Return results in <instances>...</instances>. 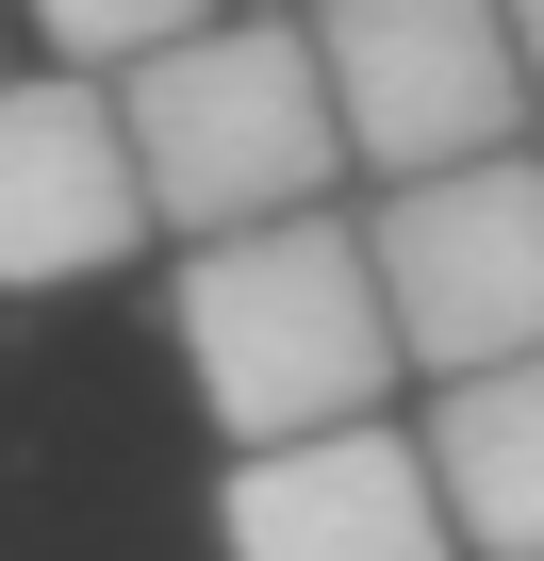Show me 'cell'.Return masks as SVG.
<instances>
[{
    "mask_svg": "<svg viewBox=\"0 0 544 561\" xmlns=\"http://www.w3.org/2000/svg\"><path fill=\"white\" fill-rule=\"evenodd\" d=\"M413 446H429V495H445L462 561H544V347L445 380Z\"/></svg>",
    "mask_w": 544,
    "mask_h": 561,
    "instance_id": "obj_7",
    "label": "cell"
},
{
    "mask_svg": "<svg viewBox=\"0 0 544 561\" xmlns=\"http://www.w3.org/2000/svg\"><path fill=\"white\" fill-rule=\"evenodd\" d=\"M314 67L347 116L363 182H429L478 149H528V50H511V0H314Z\"/></svg>",
    "mask_w": 544,
    "mask_h": 561,
    "instance_id": "obj_4",
    "label": "cell"
},
{
    "mask_svg": "<svg viewBox=\"0 0 544 561\" xmlns=\"http://www.w3.org/2000/svg\"><path fill=\"white\" fill-rule=\"evenodd\" d=\"M363 264H380V314H396V364L413 380L528 364L544 347V165L528 149H478V165L380 182Z\"/></svg>",
    "mask_w": 544,
    "mask_h": 561,
    "instance_id": "obj_3",
    "label": "cell"
},
{
    "mask_svg": "<svg viewBox=\"0 0 544 561\" xmlns=\"http://www.w3.org/2000/svg\"><path fill=\"white\" fill-rule=\"evenodd\" d=\"M198 18H215V0H34V34H50L67 67H100V83H116V67H149V50H165V34H198Z\"/></svg>",
    "mask_w": 544,
    "mask_h": 561,
    "instance_id": "obj_8",
    "label": "cell"
},
{
    "mask_svg": "<svg viewBox=\"0 0 544 561\" xmlns=\"http://www.w3.org/2000/svg\"><path fill=\"white\" fill-rule=\"evenodd\" d=\"M215 545L231 561H462L445 495H429V446L413 430H298V446H231V495H215Z\"/></svg>",
    "mask_w": 544,
    "mask_h": 561,
    "instance_id": "obj_6",
    "label": "cell"
},
{
    "mask_svg": "<svg viewBox=\"0 0 544 561\" xmlns=\"http://www.w3.org/2000/svg\"><path fill=\"white\" fill-rule=\"evenodd\" d=\"M281 18H298V0H281Z\"/></svg>",
    "mask_w": 544,
    "mask_h": 561,
    "instance_id": "obj_10",
    "label": "cell"
},
{
    "mask_svg": "<svg viewBox=\"0 0 544 561\" xmlns=\"http://www.w3.org/2000/svg\"><path fill=\"white\" fill-rule=\"evenodd\" d=\"M165 215H149V165H132V116L100 67H50V83H0V298H67V280L132 264Z\"/></svg>",
    "mask_w": 544,
    "mask_h": 561,
    "instance_id": "obj_5",
    "label": "cell"
},
{
    "mask_svg": "<svg viewBox=\"0 0 544 561\" xmlns=\"http://www.w3.org/2000/svg\"><path fill=\"white\" fill-rule=\"evenodd\" d=\"M511 50H528V100H544V0H511Z\"/></svg>",
    "mask_w": 544,
    "mask_h": 561,
    "instance_id": "obj_9",
    "label": "cell"
},
{
    "mask_svg": "<svg viewBox=\"0 0 544 561\" xmlns=\"http://www.w3.org/2000/svg\"><path fill=\"white\" fill-rule=\"evenodd\" d=\"M116 116H132V165H149L165 231H264V215H314L347 182L314 18H281V0H215L198 34L116 67Z\"/></svg>",
    "mask_w": 544,
    "mask_h": 561,
    "instance_id": "obj_2",
    "label": "cell"
},
{
    "mask_svg": "<svg viewBox=\"0 0 544 561\" xmlns=\"http://www.w3.org/2000/svg\"><path fill=\"white\" fill-rule=\"evenodd\" d=\"M182 364L215 397L231 446H298V430H363L396 397V314L363 215H264V231H198L182 248Z\"/></svg>",
    "mask_w": 544,
    "mask_h": 561,
    "instance_id": "obj_1",
    "label": "cell"
}]
</instances>
